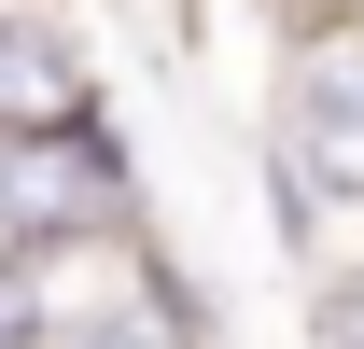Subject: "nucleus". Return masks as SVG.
Wrapping results in <instances>:
<instances>
[{
    "mask_svg": "<svg viewBox=\"0 0 364 349\" xmlns=\"http://www.w3.org/2000/svg\"><path fill=\"white\" fill-rule=\"evenodd\" d=\"M0 238L56 252V238H140V154L112 98H70L56 126H0Z\"/></svg>",
    "mask_w": 364,
    "mask_h": 349,
    "instance_id": "2",
    "label": "nucleus"
},
{
    "mask_svg": "<svg viewBox=\"0 0 364 349\" xmlns=\"http://www.w3.org/2000/svg\"><path fill=\"white\" fill-rule=\"evenodd\" d=\"M43 321H56V265L0 238V349H43Z\"/></svg>",
    "mask_w": 364,
    "mask_h": 349,
    "instance_id": "5",
    "label": "nucleus"
},
{
    "mask_svg": "<svg viewBox=\"0 0 364 349\" xmlns=\"http://www.w3.org/2000/svg\"><path fill=\"white\" fill-rule=\"evenodd\" d=\"M43 349H210V294H196L154 238H127V252L43 321Z\"/></svg>",
    "mask_w": 364,
    "mask_h": 349,
    "instance_id": "3",
    "label": "nucleus"
},
{
    "mask_svg": "<svg viewBox=\"0 0 364 349\" xmlns=\"http://www.w3.org/2000/svg\"><path fill=\"white\" fill-rule=\"evenodd\" d=\"M280 14H364V0H280Z\"/></svg>",
    "mask_w": 364,
    "mask_h": 349,
    "instance_id": "7",
    "label": "nucleus"
},
{
    "mask_svg": "<svg viewBox=\"0 0 364 349\" xmlns=\"http://www.w3.org/2000/svg\"><path fill=\"white\" fill-rule=\"evenodd\" d=\"M70 98H98V56L70 28V0H0V126H56Z\"/></svg>",
    "mask_w": 364,
    "mask_h": 349,
    "instance_id": "4",
    "label": "nucleus"
},
{
    "mask_svg": "<svg viewBox=\"0 0 364 349\" xmlns=\"http://www.w3.org/2000/svg\"><path fill=\"white\" fill-rule=\"evenodd\" d=\"M267 210L322 265L336 223H364V14H294L267 56Z\"/></svg>",
    "mask_w": 364,
    "mask_h": 349,
    "instance_id": "1",
    "label": "nucleus"
},
{
    "mask_svg": "<svg viewBox=\"0 0 364 349\" xmlns=\"http://www.w3.org/2000/svg\"><path fill=\"white\" fill-rule=\"evenodd\" d=\"M309 336H322V349H364V252H350V265L322 252V279H309Z\"/></svg>",
    "mask_w": 364,
    "mask_h": 349,
    "instance_id": "6",
    "label": "nucleus"
}]
</instances>
